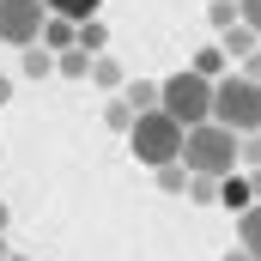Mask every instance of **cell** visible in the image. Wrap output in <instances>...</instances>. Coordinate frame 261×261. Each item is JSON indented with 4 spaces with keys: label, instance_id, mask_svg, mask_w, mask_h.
Masks as SVG:
<instances>
[{
    "label": "cell",
    "instance_id": "5",
    "mask_svg": "<svg viewBox=\"0 0 261 261\" xmlns=\"http://www.w3.org/2000/svg\"><path fill=\"white\" fill-rule=\"evenodd\" d=\"M43 18H49L43 0H0V43H6V49L37 43V37H43Z\"/></svg>",
    "mask_w": 261,
    "mask_h": 261
},
{
    "label": "cell",
    "instance_id": "17",
    "mask_svg": "<svg viewBox=\"0 0 261 261\" xmlns=\"http://www.w3.org/2000/svg\"><path fill=\"white\" fill-rule=\"evenodd\" d=\"M152 176H158V189H164V195H189V170H182V164H158Z\"/></svg>",
    "mask_w": 261,
    "mask_h": 261
},
{
    "label": "cell",
    "instance_id": "24",
    "mask_svg": "<svg viewBox=\"0 0 261 261\" xmlns=\"http://www.w3.org/2000/svg\"><path fill=\"white\" fill-rule=\"evenodd\" d=\"M6 97H12V79H6V73H0V110H6Z\"/></svg>",
    "mask_w": 261,
    "mask_h": 261
},
{
    "label": "cell",
    "instance_id": "23",
    "mask_svg": "<svg viewBox=\"0 0 261 261\" xmlns=\"http://www.w3.org/2000/svg\"><path fill=\"white\" fill-rule=\"evenodd\" d=\"M237 73H243V79H261V49H255V55H243V61H237Z\"/></svg>",
    "mask_w": 261,
    "mask_h": 261
},
{
    "label": "cell",
    "instance_id": "21",
    "mask_svg": "<svg viewBox=\"0 0 261 261\" xmlns=\"http://www.w3.org/2000/svg\"><path fill=\"white\" fill-rule=\"evenodd\" d=\"M206 18H213L219 31H231V24H237V0H213V6H206Z\"/></svg>",
    "mask_w": 261,
    "mask_h": 261
},
{
    "label": "cell",
    "instance_id": "2",
    "mask_svg": "<svg viewBox=\"0 0 261 261\" xmlns=\"http://www.w3.org/2000/svg\"><path fill=\"white\" fill-rule=\"evenodd\" d=\"M206 122H219L231 134H261V79H243V73L213 79V116Z\"/></svg>",
    "mask_w": 261,
    "mask_h": 261
},
{
    "label": "cell",
    "instance_id": "3",
    "mask_svg": "<svg viewBox=\"0 0 261 261\" xmlns=\"http://www.w3.org/2000/svg\"><path fill=\"white\" fill-rule=\"evenodd\" d=\"M128 152L146 164V170H158V164H176L182 158V128L164 116V110H140L128 128Z\"/></svg>",
    "mask_w": 261,
    "mask_h": 261
},
{
    "label": "cell",
    "instance_id": "7",
    "mask_svg": "<svg viewBox=\"0 0 261 261\" xmlns=\"http://www.w3.org/2000/svg\"><path fill=\"white\" fill-rule=\"evenodd\" d=\"M18 79H55V55L43 43H24L18 49Z\"/></svg>",
    "mask_w": 261,
    "mask_h": 261
},
{
    "label": "cell",
    "instance_id": "25",
    "mask_svg": "<svg viewBox=\"0 0 261 261\" xmlns=\"http://www.w3.org/2000/svg\"><path fill=\"white\" fill-rule=\"evenodd\" d=\"M225 261H255V255H249V249H231V255H225Z\"/></svg>",
    "mask_w": 261,
    "mask_h": 261
},
{
    "label": "cell",
    "instance_id": "6",
    "mask_svg": "<svg viewBox=\"0 0 261 261\" xmlns=\"http://www.w3.org/2000/svg\"><path fill=\"white\" fill-rule=\"evenodd\" d=\"M219 49H225V61H243V55H255V49H261V37L237 18L231 31H219Z\"/></svg>",
    "mask_w": 261,
    "mask_h": 261
},
{
    "label": "cell",
    "instance_id": "16",
    "mask_svg": "<svg viewBox=\"0 0 261 261\" xmlns=\"http://www.w3.org/2000/svg\"><path fill=\"white\" fill-rule=\"evenodd\" d=\"M189 67H195L200 79H225V49H219V43H206V49H200Z\"/></svg>",
    "mask_w": 261,
    "mask_h": 261
},
{
    "label": "cell",
    "instance_id": "20",
    "mask_svg": "<svg viewBox=\"0 0 261 261\" xmlns=\"http://www.w3.org/2000/svg\"><path fill=\"white\" fill-rule=\"evenodd\" d=\"M189 200L213 206V200H219V176H189Z\"/></svg>",
    "mask_w": 261,
    "mask_h": 261
},
{
    "label": "cell",
    "instance_id": "9",
    "mask_svg": "<svg viewBox=\"0 0 261 261\" xmlns=\"http://www.w3.org/2000/svg\"><path fill=\"white\" fill-rule=\"evenodd\" d=\"M255 200V189H249V176L243 170H231V176H219V206H231V213H243Z\"/></svg>",
    "mask_w": 261,
    "mask_h": 261
},
{
    "label": "cell",
    "instance_id": "13",
    "mask_svg": "<svg viewBox=\"0 0 261 261\" xmlns=\"http://www.w3.org/2000/svg\"><path fill=\"white\" fill-rule=\"evenodd\" d=\"M55 73H61V79H91V55L73 43V49H61V55H55Z\"/></svg>",
    "mask_w": 261,
    "mask_h": 261
},
{
    "label": "cell",
    "instance_id": "15",
    "mask_svg": "<svg viewBox=\"0 0 261 261\" xmlns=\"http://www.w3.org/2000/svg\"><path fill=\"white\" fill-rule=\"evenodd\" d=\"M122 103H128L134 116H140V110H158V85H146V79H128V85H122Z\"/></svg>",
    "mask_w": 261,
    "mask_h": 261
},
{
    "label": "cell",
    "instance_id": "11",
    "mask_svg": "<svg viewBox=\"0 0 261 261\" xmlns=\"http://www.w3.org/2000/svg\"><path fill=\"white\" fill-rule=\"evenodd\" d=\"M55 18H73V24H85V18H97L103 12V0H43Z\"/></svg>",
    "mask_w": 261,
    "mask_h": 261
},
{
    "label": "cell",
    "instance_id": "10",
    "mask_svg": "<svg viewBox=\"0 0 261 261\" xmlns=\"http://www.w3.org/2000/svg\"><path fill=\"white\" fill-rule=\"evenodd\" d=\"M73 31H79L73 18H55V12H49V18H43V37H37V43H43L49 55H61V49H73Z\"/></svg>",
    "mask_w": 261,
    "mask_h": 261
},
{
    "label": "cell",
    "instance_id": "12",
    "mask_svg": "<svg viewBox=\"0 0 261 261\" xmlns=\"http://www.w3.org/2000/svg\"><path fill=\"white\" fill-rule=\"evenodd\" d=\"M91 79H97L103 91H122V85H128V79H122V61H116L110 49H103V55H91Z\"/></svg>",
    "mask_w": 261,
    "mask_h": 261
},
{
    "label": "cell",
    "instance_id": "26",
    "mask_svg": "<svg viewBox=\"0 0 261 261\" xmlns=\"http://www.w3.org/2000/svg\"><path fill=\"white\" fill-rule=\"evenodd\" d=\"M6 219H12V213H6V200H0V237H6Z\"/></svg>",
    "mask_w": 261,
    "mask_h": 261
},
{
    "label": "cell",
    "instance_id": "19",
    "mask_svg": "<svg viewBox=\"0 0 261 261\" xmlns=\"http://www.w3.org/2000/svg\"><path fill=\"white\" fill-rule=\"evenodd\" d=\"M237 164L261 170V134H237Z\"/></svg>",
    "mask_w": 261,
    "mask_h": 261
},
{
    "label": "cell",
    "instance_id": "1",
    "mask_svg": "<svg viewBox=\"0 0 261 261\" xmlns=\"http://www.w3.org/2000/svg\"><path fill=\"white\" fill-rule=\"evenodd\" d=\"M189 176H231L237 170V134L219 128V122H195L182 128V158H176Z\"/></svg>",
    "mask_w": 261,
    "mask_h": 261
},
{
    "label": "cell",
    "instance_id": "18",
    "mask_svg": "<svg viewBox=\"0 0 261 261\" xmlns=\"http://www.w3.org/2000/svg\"><path fill=\"white\" fill-rule=\"evenodd\" d=\"M103 128H116V134H128V128H134V110L122 103V91H116V97L103 103Z\"/></svg>",
    "mask_w": 261,
    "mask_h": 261
},
{
    "label": "cell",
    "instance_id": "22",
    "mask_svg": "<svg viewBox=\"0 0 261 261\" xmlns=\"http://www.w3.org/2000/svg\"><path fill=\"white\" fill-rule=\"evenodd\" d=\"M237 18H243V24L261 37V0H237Z\"/></svg>",
    "mask_w": 261,
    "mask_h": 261
},
{
    "label": "cell",
    "instance_id": "8",
    "mask_svg": "<svg viewBox=\"0 0 261 261\" xmlns=\"http://www.w3.org/2000/svg\"><path fill=\"white\" fill-rule=\"evenodd\" d=\"M237 249H249L261 261V200H249L243 213H237Z\"/></svg>",
    "mask_w": 261,
    "mask_h": 261
},
{
    "label": "cell",
    "instance_id": "4",
    "mask_svg": "<svg viewBox=\"0 0 261 261\" xmlns=\"http://www.w3.org/2000/svg\"><path fill=\"white\" fill-rule=\"evenodd\" d=\"M158 110L176 122V128H195L213 116V79H200L195 67H182V73H170L164 85H158Z\"/></svg>",
    "mask_w": 261,
    "mask_h": 261
},
{
    "label": "cell",
    "instance_id": "14",
    "mask_svg": "<svg viewBox=\"0 0 261 261\" xmlns=\"http://www.w3.org/2000/svg\"><path fill=\"white\" fill-rule=\"evenodd\" d=\"M73 43H79L85 55H103V49H110V31H103V18H85V24L73 31Z\"/></svg>",
    "mask_w": 261,
    "mask_h": 261
}]
</instances>
